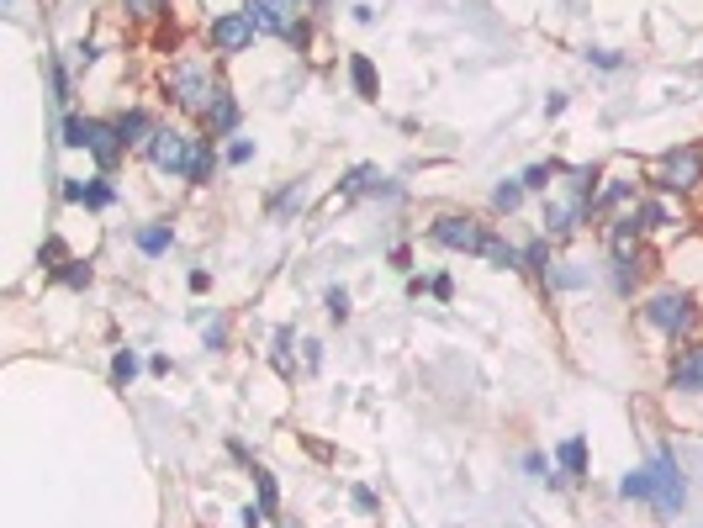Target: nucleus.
Here are the masks:
<instances>
[{
  "instance_id": "1",
  "label": "nucleus",
  "mask_w": 703,
  "mask_h": 528,
  "mask_svg": "<svg viewBox=\"0 0 703 528\" xmlns=\"http://www.w3.org/2000/svg\"><path fill=\"white\" fill-rule=\"evenodd\" d=\"M619 492L629 502H651L656 518H677L682 502H688V476H682L677 455H651L640 470H629L619 481Z\"/></svg>"
},
{
  "instance_id": "2",
  "label": "nucleus",
  "mask_w": 703,
  "mask_h": 528,
  "mask_svg": "<svg viewBox=\"0 0 703 528\" xmlns=\"http://www.w3.org/2000/svg\"><path fill=\"white\" fill-rule=\"evenodd\" d=\"M148 164H154L159 175H185V180L207 185L217 159H212V148L201 138H185V132H175V127H159L154 143H148Z\"/></svg>"
},
{
  "instance_id": "3",
  "label": "nucleus",
  "mask_w": 703,
  "mask_h": 528,
  "mask_svg": "<svg viewBox=\"0 0 703 528\" xmlns=\"http://www.w3.org/2000/svg\"><path fill=\"white\" fill-rule=\"evenodd\" d=\"M164 90L175 96L180 111H201V117H207V111L217 106V96H222V85L212 80L207 64H175L170 80H164Z\"/></svg>"
},
{
  "instance_id": "4",
  "label": "nucleus",
  "mask_w": 703,
  "mask_h": 528,
  "mask_svg": "<svg viewBox=\"0 0 703 528\" xmlns=\"http://www.w3.org/2000/svg\"><path fill=\"white\" fill-rule=\"evenodd\" d=\"M64 143H69V148H85V154H96L101 169H111V164L127 154L117 122L106 127V122H96V117H69V122H64Z\"/></svg>"
},
{
  "instance_id": "5",
  "label": "nucleus",
  "mask_w": 703,
  "mask_h": 528,
  "mask_svg": "<svg viewBox=\"0 0 703 528\" xmlns=\"http://www.w3.org/2000/svg\"><path fill=\"white\" fill-rule=\"evenodd\" d=\"M645 323L672 333V338H688L698 328V307H693L688 291H656L651 301H645Z\"/></svg>"
},
{
  "instance_id": "6",
  "label": "nucleus",
  "mask_w": 703,
  "mask_h": 528,
  "mask_svg": "<svg viewBox=\"0 0 703 528\" xmlns=\"http://www.w3.org/2000/svg\"><path fill=\"white\" fill-rule=\"evenodd\" d=\"M703 180V154L688 143V148H672L661 164H656V185H666V191H693V185Z\"/></svg>"
},
{
  "instance_id": "7",
  "label": "nucleus",
  "mask_w": 703,
  "mask_h": 528,
  "mask_svg": "<svg viewBox=\"0 0 703 528\" xmlns=\"http://www.w3.org/2000/svg\"><path fill=\"white\" fill-rule=\"evenodd\" d=\"M439 249H455V254H481V243H487V233H481V222L476 217H439L434 222V233H429Z\"/></svg>"
},
{
  "instance_id": "8",
  "label": "nucleus",
  "mask_w": 703,
  "mask_h": 528,
  "mask_svg": "<svg viewBox=\"0 0 703 528\" xmlns=\"http://www.w3.org/2000/svg\"><path fill=\"white\" fill-rule=\"evenodd\" d=\"M254 16L249 11H228V16H217L212 22V48L217 53H244L249 43H254Z\"/></svg>"
},
{
  "instance_id": "9",
  "label": "nucleus",
  "mask_w": 703,
  "mask_h": 528,
  "mask_svg": "<svg viewBox=\"0 0 703 528\" xmlns=\"http://www.w3.org/2000/svg\"><path fill=\"white\" fill-rule=\"evenodd\" d=\"M582 212H587V196H582V191L571 196V201H550V206H545V233H550V238H566V233L582 222Z\"/></svg>"
},
{
  "instance_id": "10",
  "label": "nucleus",
  "mask_w": 703,
  "mask_h": 528,
  "mask_svg": "<svg viewBox=\"0 0 703 528\" xmlns=\"http://www.w3.org/2000/svg\"><path fill=\"white\" fill-rule=\"evenodd\" d=\"M344 196H392V185H386V175L376 164H360V169H349Z\"/></svg>"
},
{
  "instance_id": "11",
  "label": "nucleus",
  "mask_w": 703,
  "mask_h": 528,
  "mask_svg": "<svg viewBox=\"0 0 703 528\" xmlns=\"http://www.w3.org/2000/svg\"><path fill=\"white\" fill-rule=\"evenodd\" d=\"M117 132H122L127 148H148L159 127H154V117H148V111H127V117H117Z\"/></svg>"
},
{
  "instance_id": "12",
  "label": "nucleus",
  "mask_w": 703,
  "mask_h": 528,
  "mask_svg": "<svg viewBox=\"0 0 703 528\" xmlns=\"http://www.w3.org/2000/svg\"><path fill=\"white\" fill-rule=\"evenodd\" d=\"M672 391H703V349H688L672 365Z\"/></svg>"
},
{
  "instance_id": "13",
  "label": "nucleus",
  "mask_w": 703,
  "mask_h": 528,
  "mask_svg": "<svg viewBox=\"0 0 703 528\" xmlns=\"http://www.w3.org/2000/svg\"><path fill=\"white\" fill-rule=\"evenodd\" d=\"M233 127H238V101L228 96V90H222V96H217V106L207 111V132H212V138H228Z\"/></svg>"
},
{
  "instance_id": "14",
  "label": "nucleus",
  "mask_w": 703,
  "mask_h": 528,
  "mask_svg": "<svg viewBox=\"0 0 703 528\" xmlns=\"http://www.w3.org/2000/svg\"><path fill=\"white\" fill-rule=\"evenodd\" d=\"M555 460L566 465V476H587V439H566L555 449Z\"/></svg>"
},
{
  "instance_id": "15",
  "label": "nucleus",
  "mask_w": 703,
  "mask_h": 528,
  "mask_svg": "<svg viewBox=\"0 0 703 528\" xmlns=\"http://www.w3.org/2000/svg\"><path fill=\"white\" fill-rule=\"evenodd\" d=\"M481 254H487L492 264H503V270H518V264H524V249H513V243L492 238V233H487V243H481Z\"/></svg>"
},
{
  "instance_id": "16",
  "label": "nucleus",
  "mask_w": 703,
  "mask_h": 528,
  "mask_svg": "<svg viewBox=\"0 0 703 528\" xmlns=\"http://www.w3.org/2000/svg\"><path fill=\"white\" fill-rule=\"evenodd\" d=\"M133 243H138V249H143L148 259H154V254L170 249V228H164V222H154V228H138V233H133Z\"/></svg>"
},
{
  "instance_id": "17",
  "label": "nucleus",
  "mask_w": 703,
  "mask_h": 528,
  "mask_svg": "<svg viewBox=\"0 0 703 528\" xmlns=\"http://www.w3.org/2000/svg\"><path fill=\"white\" fill-rule=\"evenodd\" d=\"M524 191H529L524 180H508V185H497V191H492V206H497V212H518V206H524Z\"/></svg>"
},
{
  "instance_id": "18",
  "label": "nucleus",
  "mask_w": 703,
  "mask_h": 528,
  "mask_svg": "<svg viewBox=\"0 0 703 528\" xmlns=\"http://www.w3.org/2000/svg\"><path fill=\"white\" fill-rule=\"evenodd\" d=\"M349 80H355L360 96H376V69H370L365 53H355V59H349Z\"/></svg>"
},
{
  "instance_id": "19",
  "label": "nucleus",
  "mask_w": 703,
  "mask_h": 528,
  "mask_svg": "<svg viewBox=\"0 0 703 528\" xmlns=\"http://www.w3.org/2000/svg\"><path fill=\"white\" fill-rule=\"evenodd\" d=\"M561 169H566V164H529L518 180H524L529 191H545V185H550V175H561Z\"/></svg>"
},
{
  "instance_id": "20",
  "label": "nucleus",
  "mask_w": 703,
  "mask_h": 528,
  "mask_svg": "<svg viewBox=\"0 0 703 528\" xmlns=\"http://www.w3.org/2000/svg\"><path fill=\"white\" fill-rule=\"evenodd\" d=\"M254 481H259V507H265V513H275V502H281V492H275V476L265 465H254Z\"/></svg>"
},
{
  "instance_id": "21",
  "label": "nucleus",
  "mask_w": 703,
  "mask_h": 528,
  "mask_svg": "<svg viewBox=\"0 0 703 528\" xmlns=\"http://www.w3.org/2000/svg\"><path fill=\"white\" fill-rule=\"evenodd\" d=\"M133 375H138V354H133V349H122L117 360H111V381H117V386H127Z\"/></svg>"
},
{
  "instance_id": "22",
  "label": "nucleus",
  "mask_w": 703,
  "mask_h": 528,
  "mask_svg": "<svg viewBox=\"0 0 703 528\" xmlns=\"http://www.w3.org/2000/svg\"><path fill=\"white\" fill-rule=\"evenodd\" d=\"M666 222H672V212H666L661 201H645V206H640V222H635V228H666Z\"/></svg>"
},
{
  "instance_id": "23",
  "label": "nucleus",
  "mask_w": 703,
  "mask_h": 528,
  "mask_svg": "<svg viewBox=\"0 0 703 528\" xmlns=\"http://www.w3.org/2000/svg\"><path fill=\"white\" fill-rule=\"evenodd\" d=\"M117 201V191H111L106 180H96V185H85V206H111Z\"/></svg>"
},
{
  "instance_id": "24",
  "label": "nucleus",
  "mask_w": 703,
  "mask_h": 528,
  "mask_svg": "<svg viewBox=\"0 0 703 528\" xmlns=\"http://www.w3.org/2000/svg\"><path fill=\"white\" fill-rule=\"evenodd\" d=\"M328 317L333 323H349V296L344 291H328Z\"/></svg>"
},
{
  "instance_id": "25",
  "label": "nucleus",
  "mask_w": 703,
  "mask_h": 528,
  "mask_svg": "<svg viewBox=\"0 0 703 528\" xmlns=\"http://www.w3.org/2000/svg\"><path fill=\"white\" fill-rule=\"evenodd\" d=\"M64 286L85 291V286H90V270H85V264H64Z\"/></svg>"
},
{
  "instance_id": "26",
  "label": "nucleus",
  "mask_w": 703,
  "mask_h": 528,
  "mask_svg": "<svg viewBox=\"0 0 703 528\" xmlns=\"http://www.w3.org/2000/svg\"><path fill=\"white\" fill-rule=\"evenodd\" d=\"M587 59H592V64H598V69H619V64H624V59H619V53H614V48H592V53H587Z\"/></svg>"
},
{
  "instance_id": "27",
  "label": "nucleus",
  "mask_w": 703,
  "mask_h": 528,
  "mask_svg": "<svg viewBox=\"0 0 703 528\" xmlns=\"http://www.w3.org/2000/svg\"><path fill=\"white\" fill-rule=\"evenodd\" d=\"M53 101H69V74H64V64H53Z\"/></svg>"
},
{
  "instance_id": "28",
  "label": "nucleus",
  "mask_w": 703,
  "mask_h": 528,
  "mask_svg": "<svg viewBox=\"0 0 703 528\" xmlns=\"http://www.w3.org/2000/svg\"><path fill=\"white\" fill-rule=\"evenodd\" d=\"M249 159H254V143H249V138H238V143L228 148V164H249Z\"/></svg>"
},
{
  "instance_id": "29",
  "label": "nucleus",
  "mask_w": 703,
  "mask_h": 528,
  "mask_svg": "<svg viewBox=\"0 0 703 528\" xmlns=\"http://www.w3.org/2000/svg\"><path fill=\"white\" fill-rule=\"evenodd\" d=\"M291 206H302V185H291V191L275 196V212H291Z\"/></svg>"
},
{
  "instance_id": "30",
  "label": "nucleus",
  "mask_w": 703,
  "mask_h": 528,
  "mask_svg": "<svg viewBox=\"0 0 703 528\" xmlns=\"http://www.w3.org/2000/svg\"><path fill=\"white\" fill-rule=\"evenodd\" d=\"M222 344H228V323H212L207 328V349H222Z\"/></svg>"
},
{
  "instance_id": "31",
  "label": "nucleus",
  "mask_w": 703,
  "mask_h": 528,
  "mask_svg": "<svg viewBox=\"0 0 703 528\" xmlns=\"http://www.w3.org/2000/svg\"><path fill=\"white\" fill-rule=\"evenodd\" d=\"M127 11L133 16H159V0H127Z\"/></svg>"
}]
</instances>
